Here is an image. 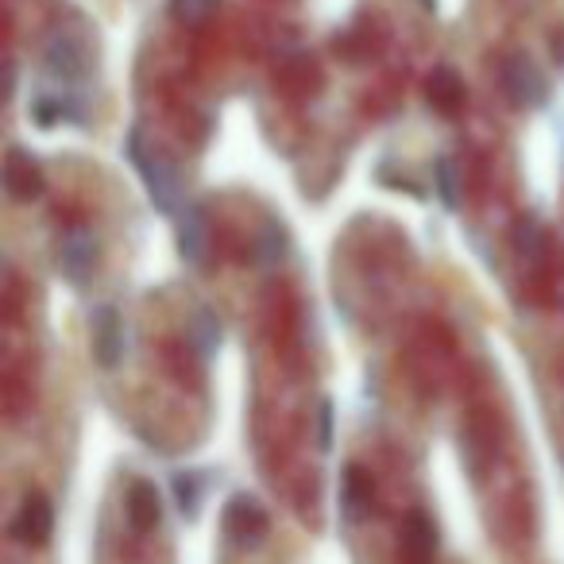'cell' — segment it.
Instances as JSON below:
<instances>
[{"instance_id":"cell-1","label":"cell","mask_w":564,"mask_h":564,"mask_svg":"<svg viewBox=\"0 0 564 564\" xmlns=\"http://www.w3.org/2000/svg\"><path fill=\"white\" fill-rule=\"evenodd\" d=\"M124 151H128V159H132L135 171H140L143 186H148L151 205H155L159 213H174V209H178V202H182L178 171H174V166L166 163V159L159 155L155 148H148V140H143L140 128H132V132H128Z\"/></svg>"},{"instance_id":"cell-2","label":"cell","mask_w":564,"mask_h":564,"mask_svg":"<svg viewBox=\"0 0 564 564\" xmlns=\"http://www.w3.org/2000/svg\"><path fill=\"white\" fill-rule=\"evenodd\" d=\"M502 89H507L510 105H518V109H541V105L549 101L545 74L525 55H510L507 63H502Z\"/></svg>"},{"instance_id":"cell-3","label":"cell","mask_w":564,"mask_h":564,"mask_svg":"<svg viewBox=\"0 0 564 564\" xmlns=\"http://www.w3.org/2000/svg\"><path fill=\"white\" fill-rule=\"evenodd\" d=\"M43 66L55 82L70 86V82H82L89 74V47L82 35L74 32H55L43 47Z\"/></svg>"},{"instance_id":"cell-4","label":"cell","mask_w":564,"mask_h":564,"mask_svg":"<svg viewBox=\"0 0 564 564\" xmlns=\"http://www.w3.org/2000/svg\"><path fill=\"white\" fill-rule=\"evenodd\" d=\"M97 259H101V248H97V236L89 228L78 225L58 240V267H63V279L70 286H86L94 279Z\"/></svg>"},{"instance_id":"cell-5","label":"cell","mask_w":564,"mask_h":564,"mask_svg":"<svg viewBox=\"0 0 564 564\" xmlns=\"http://www.w3.org/2000/svg\"><path fill=\"white\" fill-rule=\"evenodd\" d=\"M128 352V333H124V317L112 306H101L94 314V356L105 371L120 368Z\"/></svg>"},{"instance_id":"cell-6","label":"cell","mask_w":564,"mask_h":564,"mask_svg":"<svg viewBox=\"0 0 564 564\" xmlns=\"http://www.w3.org/2000/svg\"><path fill=\"white\" fill-rule=\"evenodd\" d=\"M225 533L236 545H259L267 538V514L251 495H236L225 507Z\"/></svg>"},{"instance_id":"cell-7","label":"cell","mask_w":564,"mask_h":564,"mask_svg":"<svg viewBox=\"0 0 564 564\" xmlns=\"http://www.w3.org/2000/svg\"><path fill=\"white\" fill-rule=\"evenodd\" d=\"M51 530H55V510H51V502L43 499V495H28L24 507L12 518V538H17L20 545H47Z\"/></svg>"},{"instance_id":"cell-8","label":"cell","mask_w":564,"mask_h":564,"mask_svg":"<svg viewBox=\"0 0 564 564\" xmlns=\"http://www.w3.org/2000/svg\"><path fill=\"white\" fill-rule=\"evenodd\" d=\"M4 189L17 202H32V197L43 194V171L32 159V151L9 148V155H4Z\"/></svg>"},{"instance_id":"cell-9","label":"cell","mask_w":564,"mask_h":564,"mask_svg":"<svg viewBox=\"0 0 564 564\" xmlns=\"http://www.w3.org/2000/svg\"><path fill=\"white\" fill-rule=\"evenodd\" d=\"M178 256L189 267H202L209 259V217L202 205H186L178 217Z\"/></svg>"},{"instance_id":"cell-10","label":"cell","mask_w":564,"mask_h":564,"mask_svg":"<svg viewBox=\"0 0 564 564\" xmlns=\"http://www.w3.org/2000/svg\"><path fill=\"white\" fill-rule=\"evenodd\" d=\"M402 556L410 564H433L437 556V525H433L430 514H410L406 518V530H402Z\"/></svg>"},{"instance_id":"cell-11","label":"cell","mask_w":564,"mask_h":564,"mask_svg":"<svg viewBox=\"0 0 564 564\" xmlns=\"http://www.w3.org/2000/svg\"><path fill=\"white\" fill-rule=\"evenodd\" d=\"M128 522H132L135 533H151L159 522H163V502H159L155 484H132L128 491Z\"/></svg>"},{"instance_id":"cell-12","label":"cell","mask_w":564,"mask_h":564,"mask_svg":"<svg viewBox=\"0 0 564 564\" xmlns=\"http://www.w3.org/2000/svg\"><path fill=\"white\" fill-rule=\"evenodd\" d=\"M340 510L348 522H360L371 510V479L364 476V468H348L340 479Z\"/></svg>"},{"instance_id":"cell-13","label":"cell","mask_w":564,"mask_h":564,"mask_svg":"<svg viewBox=\"0 0 564 564\" xmlns=\"http://www.w3.org/2000/svg\"><path fill=\"white\" fill-rule=\"evenodd\" d=\"M430 101H433V109H441V112L460 109L464 105V82L456 78V70L441 66V70L430 74Z\"/></svg>"},{"instance_id":"cell-14","label":"cell","mask_w":564,"mask_h":564,"mask_svg":"<svg viewBox=\"0 0 564 564\" xmlns=\"http://www.w3.org/2000/svg\"><path fill=\"white\" fill-rule=\"evenodd\" d=\"M286 251H291L286 228H282L279 220H263V228H259V236H256V259L263 267H279L282 259H286Z\"/></svg>"},{"instance_id":"cell-15","label":"cell","mask_w":564,"mask_h":564,"mask_svg":"<svg viewBox=\"0 0 564 564\" xmlns=\"http://www.w3.org/2000/svg\"><path fill=\"white\" fill-rule=\"evenodd\" d=\"M171 487H174V502H178L182 514L197 518V510H202V499H205V476H202V471H178Z\"/></svg>"},{"instance_id":"cell-16","label":"cell","mask_w":564,"mask_h":564,"mask_svg":"<svg viewBox=\"0 0 564 564\" xmlns=\"http://www.w3.org/2000/svg\"><path fill=\"white\" fill-rule=\"evenodd\" d=\"M189 337H194L197 352L202 356H213L220 348V322L213 310H197L194 314V325H189Z\"/></svg>"},{"instance_id":"cell-17","label":"cell","mask_w":564,"mask_h":564,"mask_svg":"<svg viewBox=\"0 0 564 564\" xmlns=\"http://www.w3.org/2000/svg\"><path fill=\"white\" fill-rule=\"evenodd\" d=\"M514 243H518V256H525V259H530V263H538V259L545 256V228H541L533 217L518 220V228H514Z\"/></svg>"},{"instance_id":"cell-18","label":"cell","mask_w":564,"mask_h":564,"mask_svg":"<svg viewBox=\"0 0 564 564\" xmlns=\"http://www.w3.org/2000/svg\"><path fill=\"white\" fill-rule=\"evenodd\" d=\"M433 174H437V194L445 202V209H460V174H456L453 159H437Z\"/></svg>"},{"instance_id":"cell-19","label":"cell","mask_w":564,"mask_h":564,"mask_svg":"<svg viewBox=\"0 0 564 564\" xmlns=\"http://www.w3.org/2000/svg\"><path fill=\"white\" fill-rule=\"evenodd\" d=\"M171 12L182 24H205L217 12V0H171Z\"/></svg>"},{"instance_id":"cell-20","label":"cell","mask_w":564,"mask_h":564,"mask_svg":"<svg viewBox=\"0 0 564 564\" xmlns=\"http://www.w3.org/2000/svg\"><path fill=\"white\" fill-rule=\"evenodd\" d=\"M63 117H70V105H66L63 97H40V101H35V120H40V128L58 124Z\"/></svg>"},{"instance_id":"cell-21","label":"cell","mask_w":564,"mask_h":564,"mask_svg":"<svg viewBox=\"0 0 564 564\" xmlns=\"http://www.w3.org/2000/svg\"><path fill=\"white\" fill-rule=\"evenodd\" d=\"M317 445H322L325 453L333 448V402L317 406Z\"/></svg>"},{"instance_id":"cell-22","label":"cell","mask_w":564,"mask_h":564,"mask_svg":"<svg viewBox=\"0 0 564 564\" xmlns=\"http://www.w3.org/2000/svg\"><path fill=\"white\" fill-rule=\"evenodd\" d=\"M422 9H430V12H433V9H437V0H422Z\"/></svg>"}]
</instances>
